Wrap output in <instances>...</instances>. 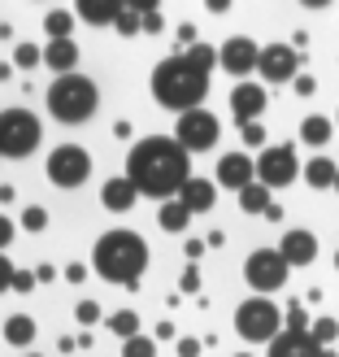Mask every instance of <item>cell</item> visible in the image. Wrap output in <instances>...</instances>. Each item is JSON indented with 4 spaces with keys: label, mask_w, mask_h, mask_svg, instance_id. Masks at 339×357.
I'll list each match as a JSON object with an SVG mask.
<instances>
[{
    "label": "cell",
    "mask_w": 339,
    "mask_h": 357,
    "mask_svg": "<svg viewBox=\"0 0 339 357\" xmlns=\"http://www.w3.org/2000/svg\"><path fill=\"white\" fill-rule=\"evenodd\" d=\"M127 178L139 196H178L191 183V153L174 135H148L127 157Z\"/></svg>",
    "instance_id": "obj_1"
},
{
    "label": "cell",
    "mask_w": 339,
    "mask_h": 357,
    "mask_svg": "<svg viewBox=\"0 0 339 357\" xmlns=\"http://www.w3.org/2000/svg\"><path fill=\"white\" fill-rule=\"evenodd\" d=\"M205 92H209V70L191 66L183 52H178V57L157 61V70H152V96H157L161 109H170V114L183 118L191 109H200Z\"/></svg>",
    "instance_id": "obj_2"
},
{
    "label": "cell",
    "mask_w": 339,
    "mask_h": 357,
    "mask_svg": "<svg viewBox=\"0 0 339 357\" xmlns=\"http://www.w3.org/2000/svg\"><path fill=\"white\" fill-rule=\"evenodd\" d=\"M92 266L100 279L122 283V288H139V275L148 271V244L135 231H104L92 248Z\"/></svg>",
    "instance_id": "obj_3"
},
{
    "label": "cell",
    "mask_w": 339,
    "mask_h": 357,
    "mask_svg": "<svg viewBox=\"0 0 339 357\" xmlns=\"http://www.w3.org/2000/svg\"><path fill=\"white\" fill-rule=\"evenodd\" d=\"M96 105H100V92H96V83L87 75H61L48 87V114L57 122H70V127H74V122H87L96 114Z\"/></svg>",
    "instance_id": "obj_4"
},
{
    "label": "cell",
    "mask_w": 339,
    "mask_h": 357,
    "mask_svg": "<svg viewBox=\"0 0 339 357\" xmlns=\"http://www.w3.org/2000/svg\"><path fill=\"white\" fill-rule=\"evenodd\" d=\"M235 331L244 335V340H253V344H274L283 335V314H278L274 301L253 296V301H244V305L235 310Z\"/></svg>",
    "instance_id": "obj_5"
},
{
    "label": "cell",
    "mask_w": 339,
    "mask_h": 357,
    "mask_svg": "<svg viewBox=\"0 0 339 357\" xmlns=\"http://www.w3.org/2000/svg\"><path fill=\"white\" fill-rule=\"evenodd\" d=\"M40 149V118L31 109H0V157H31Z\"/></svg>",
    "instance_id": "obj_6"
},
{
    "label": "cell",
    "mask_w": 339,
    "mask_h": 357,
    "mask_svg": "<svg viewBox=\"0 0 339 357\" xmlns=\"http://www.w3.org/2000/svg\"><path fill=\"white\" fill-rule=\"evenodd\" d=\"M287 275H292V266H287V257L278 253V248H257V253H248V261H244V279H248V288L253 292H278L283 283H287Z\"/></svg>",
    "instance_id": "obj_7"
},
{
    "label": "cell",
    "mask_w": 339,
    "mask_h": 357,
    "mask_svg": "<svg viewBox=\"0 0 339 357\" xmlns=\"http://www.w3.org/2000/svg\"><path fill=\"white\" fill-rule=\"evenodd\" d=\"M87 174H92V153L79 144H61L48 153V178L57 188H83Z\"/></svg>",
    "instance_id": "obj_8"
},
{
    "label": "cell",
    "mask_w": 339,
    "mask_h": 357,
    "mask_svg": "<svg viewBox=\"0 0 339 357\" xmlns=\"http://www.w3.org/2000/svg\"><path fill=\"white\" fill-rule=\"evenodd\" d=\"M218 135H222V127H218V118H213L209 109H191V114L178 118V127H174V139L187 153H209L213 144H218Z\"/></svg>",
    "instance_id": "obj_9"
},
{
    "label": "cell",
    "mask_w": 339,
    "mask_h": 357,
    "mask_svg": "<svg viewBox=\"0 0 339 357\" xmlns=\"http://www.w3.org/2000/svg\"><path fill=\"white\" fill-rule=\"evenodd\" d=\"M296 174H300V162H296L292 144H274L257 157V183H265V188H287V183H296Z\"/></svg>",
    "instance_id": "obj_10"
},
{
    "label": "cell",
    "mask_w": 339,
    "mask_h": 357,
    "mask_svg": "<svg viewBox=\"0 0 339 357\" xmlns=\"http://www.w3.org/2000/svg\"><path fill=\"white\" fill-rule=\"evenodd\" d=\"M257 70H261L265 83H296L300 79V52H296V44H265Z\"/></svg>",
    "instance_id": "obj_11"
},
{
    "label": "cell",
    "mask_w": 339,
    "mask_h": 357,
    "mask_svg": "<svg viewBox=\"0 0 339 357\" xmlns=\"http://www.w3.org/2000/svg\"><path fill=\"white\" fill-rule=\"evenodd\" d=\"M218 66L226 70V75L244 79V75H253V70L261 66V48L248 40V35H230V40L218 48Z\"/></svg>",
    "instance_id": "obj_12"
},
{
    "label": "cell",
    "mask_w": 339,
    "mask_h": 357,
    "mask_svg": "<svg viewBox=\"0 0 339 357\" xmlns=\"http://www.w3.org/2000/svg\"><path fill=\"white\" fill-rule=\"evenodd\" d=\"M265 105H270V96H265L261 83H235V92H230V114L239 118V127L244 122H257L265 114Z\"/></svg>",
    "instance_id": "obj_13"
},
{
    "label": "cell",
    "mask_w": 339,
    "mask_h": 357,
    "mask_svg": "<svg viewBox=\"0 0 339 357\" xmlns=\"http://www.w3.org/2000/svg\"><path fill=\"white\" fill-rule=\"evenodd\" d=\"M270 357H335V349H322L313 331H283L270 344Z\"/></svg>",
    "instance_id": "obj_14"
},
{
    "label": "cell",
    "mask_w": 339,
    "mask_h": 357,
    "mask_svg": "<svg viewBox=\"0 0 339 357\" xmlns=\"http://www.w3.org/2000/svg\"><path fill=\"white\" fill-rule=\"evenodd\" d=\"M218 183L244 192L248 183H257V162H253L248 153H226L222 162H218Z\"/></svg>",
    "instance_id": "obj_15"
},
{
    "label": "cell",
    "mask_w": 339,
    "mask_h": 357,
    "mask_svg": "<svg viewBox=\"0 0 339 357\" xmlns=\"http://www.w3.org/2000/svg\"><path fill=\"white\" fill-rule=\"evenodd\" d=\"M278 253L287 257V266H309L317 257V236L305 227H296V231H283V244H278Z\"/></svg>",
    "instance_id": "obj_16"
},
{
    "label": "cell",
    "mask_w": 339,
    "mask_h": 357,
    "mask_svg": "<svg viewBox=\"0 0 339 357\" xmlns=\"http://www.w3.org/2000/svg\"><path fill=\"white\" fill-rule=\"evenodd\" d=\"M135 201H139V188L131 183L127 174H118V178H109V183L100 188V205L109 209V213H127Z\"/></svg>",
    "instance_id": "obj_17"
},
{
    "label": "cell",
    "mask_w": 339,
    "mask_h": 357,
    "mask_svg": "<svg viewBox=\"0 0 339 357\" xmlns=\"http://www.w3.org/2000/svg\"><path fill=\"white\" fill-rule=\"evenodd\" d=\"M44 66L57 70V79L61 75H79V44L74 40H52L44 48Z\"/></svg>",
    "instance_id": "obj_18"
},
{
    "label": "cell",
    "mask_w": 339,
    "mask_h": 357,
    "mask_svg": "<svg viewBox=\"0 0 339 357\" xmlns=\"http://www.w3.org/2000/svg\"><path fill=\"white\" fill-rule=\"evenodd\" d=\"M174 201H183V209H187V213H209V209H213V201H218V188H213L209 178H191V183L178 192Z\"/></svg>",
    "instance_id": "obj_19"
},
{
    "label": "cell",
    "mask_w": 339,
    "mask_h": 357,
    "mask_svg": "<svg viewBox=\"0 0 339 357\" xmlns=\"http://www.w3.org/2000/svg\"><path fill=\"white\" fill-rule=\"evenodd\" d=\"M118 13H122L118 0H79V17L92 26H118Z\"/></svg>",
    "instance_id": "obj_20"
},
{
    "label": "cell",
    "mask_w": 339,
    "mask_h": 357,
    "mask_svg": "<svg viewBox=\"0 0 339 357\" xmlns=\"http://www.w3.org/2000/svg\"><path fill=\"white\" fill-rule=\"evenodd\" d=\"M335 178H339V166L331 162V157H313V162H305V183L309 188H335Z\"/></svg>",
    "instance_id": "obj_21"
},
{
    "label": "cell",
    "mask_w": 339,
    "mask_h": 357,
    "mask_svg": "<svg viewBox=\"0 0 339 357\" xmlns=\"http://www.w3.org/2000/svg\"><path fill=\"white\" fill-rule=\"evenodd\" d=\"M331 118H322V114H313V118H305L300 122V139H305L309 149H326V139H331Z\"/></svg>",
    "instance_id": "obj_22"
},
{
    "label": "cell",
    "mask_w": 339,
    "mask_h": 357,
    "mask_svg": "<svg viewBox=\"0 0 339 357\" xmlns=\"http://www.w3.org/2000/svg\"><path fill=\"white\" fill-rule=\"evenodd\" d=\"M5 340L17 344V349H26V344L35 340V318H31V314H13V318H5Z\"/></svg>",
    "instance_id": "obj_23"
},
{
    "label": "cell",
    "mask_w": 339,
    "mask_h": 357,
    "mask_svg": "<svg viewBox=\"0 0 339 357\" xmlns=\"http://www.w3.org/2000/svg\"><path fill=\"white\" fill-rule=\"evenodd\" d=\"M157 222H161V231H170V236H183L187 222H191V213L183 209V201H166L161 213H157Z\"/></svg>",
    "instance_id": "obj_24"
},
{
    "label": "cell",
    "mask_w": 339,
    "mask_h": 357,
    "mask_svg": "<svg viewBox=\"0 0 339 357\" xmlns=\"http://www.w3.org/2000/svg\"><path fill=\"white\" fill-rule=\"evenodd\" d=\"M270 205H274V201H270V188H265V183H248V188L239 192V209H244V213H265Z\"/></svg>",
    "instance_id": "obj_25"
},
{
    "label": "cell",
    "mask_w": 339,
    "mask_h": 357,
    "mask_svg": "<svg viewBox=\"0 0 339 357\" xmlns=\"http://www.w3.org/2000/svg\"><path fill=\"white\" fill-rule=\"evenodd\" d=\"M44 26H48V35H52V40H70L74 13H70V9H48V13H44Z\"/></svg>",
    "instance_id": "obj_26"
},
{
    "label": "cell",
    "mask_w": 339,
    "mask_h": 357,
    "mask_svg": "<svg viewBox=\"0 0 339 357\" xmlns=\"http://www.w3.org/2000/svg\"><path fill=\"white\" fill-rule=\"evenodd\" d=\"M109 327H113V335H122V340H135L139 335V314L135 310H118L109 318Z\"/></svg>",
    "instance_id": "obj_27"
},
{
    "label": "cell",
    "mask_w": 339,
    "mask_h": 357,
    "mask_svg": "<svg viewBox=\"0 0 339 357\" xmlns=\"http://www.w3.org/2000/svg\"><path fill=\"white\" fill-rule=\"evenodd\" d=\"M40 61H44V48H40V44H17V48H13V66H17V70H35Z\"/></svg>",
    "instance_id": "obj_28"
},
{
    "label": "cell",
    "mask_w": 339,
    "mask_h": 357,
    "mask_svg": "<svg viewBox=\"0 0 339 357\" xmlns=\"http://www.w3.org/2000/svg\"><path fill=\"white\" fill-rule=\"evenodd\" d=\"M309 331H313V340L322 344V349H331V344L339 340V323H335V318H317V323H313Z\"/></svg>",
    "instance_id": "obj_29"
},
{
    "label": "cell",
    "mask_w": 339,
    "mask_h": 357,
    "mask_svg": "<svg viewBox=\"0 0 339 357\" xmlns=\"http://www.w3.org/2000/svg\"><path fill=\"white\" fill-rule=\"evenodd\" d=\"M144 31V22H139V5H122L118 13V35H139Z\"/></svg>",
    "instance_id": "obj_30"
},
{
    "label": "cell",
    "mask_w": 339,
    "mask_h": 357,
    "mask_svg": "<svg viewBox=\"0 0 339 357\" xmlns=\"http://www.w3.org/2000/svg\"><path fill=\"white\" fill-rule=\"evenodd\" d=\"M122 357H157V340H148V335H135V340L122 344Z\"/></svg>",
    "instance_id": "obj_31"
},
{
    "label": "cell",
    "mask_w": 339,
    "mask_h": 357,
    "mask_svg": "<svg viewBox=\"0 0 339 357\" xmlns=\"http://www.w3.org/2000/svg\"><path fill=\"white\" fill-rule=\"evenodd\" d=\"M239 135H244L248 149H261V153H265V127H261V122H244Z\"/></svg>",
    "instance_id": "obj_32"
},
{
    "label": "cell",
    "mask_w": 339,
    "mask_h": 357,
    "mask_svg": "<svg viewBox=\"0 0 339 357\" xmlns=\"http://www.w3.org/2000/svg\"><path fill=\"white\" fill-rule=\"evenodd\" d=\"M22 227H26V231H44V227H48V209H44V205H31V209L22 213Z\"/></svg>",
    "instance_id": "obj_33"
},
{
    "label": "cell",
    "mask_w": 339,
    "mask_h": 357,
    "mask_svg": "<svg viewBox=\"0 0 339 357\" xmlns=\"http://www.w3.org/2000/svg\"><path fill=\"white\" fill-rule=\"evenodd\" d=\"M74 318H79L83 327H92V323H100V305H96V301H79V305H74Z\"/></svg>",
    "instance_id": "obj_34"
},
{
    "label": "cell",
    "mask_w": 339,
    "mask_h": 357,
    "mask_svg": "<svg viewBox=\"0 0 339 357\" xmlns=\"http://www.w3.org/2000/svg\"><path fill=\"white\" fill-rule=\"evenodd\" d=\"M139 22H144L148 35H157V31H161V9H157V5H139Z\"/></svg>",
    "instance_id": "obj_35"
},
{
    "label": "cell",
    "mask_w": 339,
    "mask_h": 357,
    "mask_svg": "<svg viewBox=\"0 0 339 357\" xmlns=\"http://www.w3.org/2000/svg\"><path fill=\"white\" fill-rule=\"evenodd\" d=\"M287 331H309V318H305V305H300V301L287 305Z\"/></svg>",
    "instance_id": "obj_36"
},
{
    "label": "cell",
    "mask_w": 339,
    "mask_h": 357,
    "mask_svg": "<svg viewBox=\"0 0 339 357\" xmlns=\"http://www.w3.org/2000/svg\"><path fill=\"white\" fill-rule=\"evenodd\" d=\"M35 283H40V279H35V271H13V292H31Z\"/></svg>",
    "instance_id": "obj_37"
},
{
    "label": "cell",
    "mask_w": 339,
    "mask_h": 357,
    "mask_svg": "<svg viewBox=\"0 0 339 357\" xmlns=\"http://www.w3.org/2000/svg\"><path fill=\"white\" fill-rule=\"evenodd\" d=\"M178 288H183V292H200V271H196V266H187L183 279H178Z\"/></svg>",
    "instance_id": "obj_38"
},
{
    "label": "cell",
    "mask_w": 339,
    "mask_h": 357,
    "mask_svg": "<svg viewBox=\"0 0 339 357\" xmlns=\"http://www.w3.org/2000/svg\"><path fill=\"white\" fill-rule=\"evenodd\" d=\"M200 340H196V335H183V340H178V357H200Z\"/></svg>",
    "instance_id": "obj_39"
},
{
    "label": "cell",
    "mask_w": 339,
    "mask_h": 357,
    "mask_svg": "<svg viewBox=\"0 0 339 357\" xmlns=\"http://www.w3.org/2000/svg\"><path fill=\"white\" fill-rule=\"evenodd\" d=\"M13 271H17V266H9V257L0 253V292H5V288H13Z\"/></svg>",
    "instance_id": "obj_40"
},
{
    "label": "cell",
    "mask_w": 339,
    "mask_h": 357,
    "mask_svg": "<svg viewBox=\"0 0 339 357\" xmlns=\"http://www.w3.org/2000/svg\"><path fill=\"white\" fill-rule=\"evenodd\" d=\"M191 44H200V40H196V26L183 22V26H178V48H191Z\"/></svg>",
    "instance_id": "obj_41"
},
{
    "label": "cell",
    "mask_w": 339,
    "mask_h": 357,
    "mask_svg": "<svg viewBox=\"0 0 339 357\" xmlns=\"http://www.w3.org/2000/svg\"><path fill=\"white\" fill-rule=\"evenodd\" d=\"M313 92H317L313 75H300V79H296V96H313Z\"/></svg>",
    "instance_id": "obj_42"
},
{
    "label": "cell",
    "mask_w": 339,
    "mask_h": 357,
    "mask_svg": "<svg viewBox=\"0 0 339 357\" xmlns=\"http://www.w3.org/2000/svg\"><path fill=\"white\" fill-rule=\"evenodd\" d=\"M9 240H13V222L5 218V213H0V253L9 248Z\"/></svg>",
    "instance_id": "obj_43"
},
{
    "label": "cell",
    "mask_w": 339,
    "mask_h": 357,
    "mask_svg": "<svg viewBox=\"0 0 339 357\" xmlns=\"http://www.w3.org/2000/svg\"><path fill=\"white\" fill-rule=\"evenodd\" d=\"M65 279H70V283H83V279H87V266H79V261L65 266Z\"/></svg>",
    "instance_id": "obj_44"
},
{
    "label": "cell",
    "mask_w": 339,
    "mask_h": 357,
    "mask_svg": "<svg viewBox=\"0 0 339 357\" xmlns=\"http://www.w3.org/2000/svg\"><path fill=\"white\" fill-rule=\"evenodd\" d=\"M35 279H40V283H52V279H57V271H52V266H35Z\"/></svg>",
    "instance_id": "obj_45"
},
{
    "label": "cell",
    "mask_w": 339,
    "mask_h": 357,
    "mask_svg": "<svg viewBox=\"0 0 339 357\" xmlns=\"http://www.w3.org/2000/svg\"><path fill=\"white\" fill-rule=\"evenodd\" d=\"M205 248H209V244H205V240H187V257H191V261H196V257H200V253H205Z\"/></svg>",
    "instance_id": "obj_46"
},
{
    "label": "cell",
    "mask_w": 339,
    "mask_h": 357,
    "mask_svg": "<svg viewBox=\"0 0 339 357\" xmlns=\"http://www.w3.org/2000/svg\"><path fill=\"white\" fill-rule=\"evenodd\" d=\"M335 271H339V253H335Z\"/></svg>",
    "instance_id": "obj_47"
},
{
    "label": "cell",
    "mask_w": 339,
    "mask_h": 357,
    "mask_svg": "<svg viewBox=\"0 0 339 357\" xmlns=\"http://www.w3.org/2000/svg\"><path fill=\"white\" fill-rule=\"evenodd\" d=\"M235 357H253V353H235Z\"/></svg>",
    "instance_id": "obj_48"
},
{
    "label": "cell",
    "mask_w": 339,
    "mask_h": 357,
    "mask_svg": "<svg viewBox=\"0 0 339 357\" xmlns=\"http://www.w3.org/2000/svg\"><path fill=\"white\" fill-rule=\"evenodd\" d=\"M335 192H339V178H335Z\"/></svg>",
    "instance_id": "obj_49"
},
{
    "label": "cell",
    "mask_w": 339,
    "mask_h": 357,
    "mask_svg": "<svg viewBox=\"0 0 339 357\" xmlns=\"http://www.w3.org/2000/svg\"><path fill=\"white\" fill-rule=\"evenodd\" d=\"M31 357H40V353H31Z\"/></svg>",
    "instance_id": "obj_50"
},
{
    "label": "cell",
    "mask_w": 339,
    "mask_h": 357,
    "mask_svg": "<svg viewBox=\"0 0 339 357\" xmlns=\"http://www.w3.org/2000/svg\"><path fill=\"white\" fill-rule=\"evenodd\" d=\"M0 162H5V157H0Z\"/></svg>",
    "instance_id": "obj_51"
}]
</instances>
